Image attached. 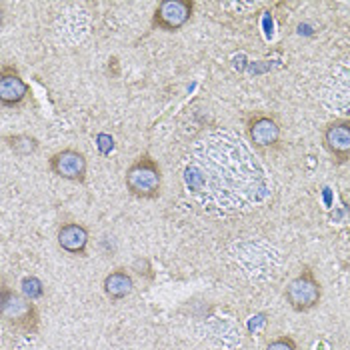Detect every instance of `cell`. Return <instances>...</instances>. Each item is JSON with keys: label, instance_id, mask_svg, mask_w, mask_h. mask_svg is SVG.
Here are the masks:
<instances>
[{"label": "cell", "instance_id": "6da1fadb", "mask_svg": "<svg viewBox=\"0 0 350 350\" xmlns=\"http://www.w3.org/2000/svg\"><path fill=\"white\" fill-rule=\"evenodd\" d=\"M126 189L131 190V194L136 198H157L161 194L162 187V174L159 164L152 161L150 157H140L135 161L124 176Z\"/></svg>", "mask_w": 350, "mask_h": 350}, {"label": "cell", "instance_id": "7a4b0ae2", "mask_svg": "<svg viewBox=\"0 0 350 350\" xmlns=\"http://www.w3.org/2000/svg\"><path fill=\"white\" fill-rule=\"evenodd\" d=\"M321 297H323V288L310 270L302 272L286 286V300L298 312H306L314 308L321 302Z\"/></svg>", "mask_w": 350, "mask_h": 350}, {"label": "cell", "instance_id": "3957f363", "mask_svg": "<svg viewBox=\"0 0 350 350\" xmlns=\"http://www.w3.org/2000/svg\"><path fill=\"white\" fill-rule=\"evenodd\" d=\"M192 8H194V4L190 0H162L154 10L152 23H154V27L168 30V32L178 30L190 21Z\"/></svg>", "mask_w": 350, "mask_h": 350}, {"label": "cell", "instance_id": "277c9868", "mask_svg": "<svg viewBox=\"0 0 350 350\" xmlns=\"http://www.w3.org/2000/svg\"><path fill=\"white\" fill-rule=\"evenodd\" d=\"M51 170L62 180L84 183V178H86V157L81 150H75V148L58 150L51 159Z\"/></svg>", "mask_w": 350, "mask_h": 350}, {"label": "cell", "instance_id": "5b68a950", "mask_svg": "<svg viewBox=\"0 0 350 350\" xmlns=\"http://www.w3.org/2000/svg\"><path fill=\"white\" fill-rule=\"evenodd\" d=\"M324 148L336 162L350 161V120L340 118L324 129Z\"/></svg>", "mask_w": 350, "mask_h": 350}, {"label": "cell", "instance_id": "8992f818", "mask_svg": "<svg viewBox=\"0 0 350 350\" xmlns=\"http://www.w3.org/2000/svg\"><path fill=\"white\" fill-rule=\"evenodd\" d=\"M28 94V84L12 68H2L0 75V103L2 107H16Z\"/></svg>", "mask_w": 350, "mask_h": 350}, {"label": "cell", "instance_id": "52a82bcc", "mask_svg": "<svg viewBox=\"0 0 350 350\" xmlns=\"http://www.w3.org/2000/svg\"><path fill=\"white\" fill-rule=\"evenodd\" d=\"M248 138L258 148H270L280 140V126L270 116H256L248 122Z\"/></svg>", "mask_w": 350, "mask_h": 350}, {"label": "cell", "instance_id": "ba28073f", "mask_svg": "<svg viewBox=\"0 0 350 350\" xmlns=\"http://www.w3.org/2000/svg\"><path fill=\"white\" fill-rule=\"evenodd\" d=\"M58 244L66 252L82 254L86 250V244H88V230L82 224H77V222L64 224L58 230Z\"/></svg>", "mask_w": 350, "mask_h": 350}, {"label": "cell", "instance_id": "9c48e42d", "mask_svg": "<svg viewBox=\"0 0 350 350\" xmlns=\"http://www.w3.org/2000/svg\"><path fill=\"white\" fill-rule=\"evenodd\" d=\"M105 293H107V297L114 298V300L129 297L133 293V278L122 270L108 274L105 278Z\"/></svg>", "mask_w": 350, "mask_h": 350}, {"label": "cell", "instance_id": "30bf717a", "mask_svg": "<svg viewBox=\"0 0 350 350\" xmlns=\"http://www.w3.org/2000/svg\"><path fill=\"white\" fill-rule=\"evenodd\" d=\"M6 144H8V148H10L14 154H18V157H28V154H32V152L38 150V140L30 135L8 136V138H6Z\"/></svg>", "mask_w": 350, "mask_h": 350}, {"label": "cell", "instance_id": "8fae6325", "mask_svg": "<svg viewBox=\"0 0 350 350\" xmlns=\"http://www.w3.org/2000/svg\"><path fill=\"white\" fill-rule=\"evenodd\" d=\"M23 293H25V297H27L28 300L40 298L42 297V293H44L42 282H40L38 278H34V276H27V278L23 280Z\"/></svg>", "mask_w": 350, "mask_h": 350}, {"label": "cell", "instance_id": "7c38bea8", "mask_svg": "<svg viewBox=\"0 0 350 350\" xmlns=\"http://www.w3.org/2000/svg\"><path fill=\"white\" fill-rule=\"evenodd\" d=\"M267 350H297V345L293 338H276L267 347Z\"/></svg>", "mask_w": 350, "mask_h": 350}, {"label": "cell", "instance_id": "4fadbf2b", "mask_svg": "<svg viewBox=\"0 0 350 350\" xmlns=\"http://www.w3.org/2000/svg\"><path fill=\"white\" fill-rule=\"evenodd\" d=\"M112 146H114L112 136L98 135V148H100V152H103V154H108V152L112 150Z\"/></svg>", "mask_w": 350, "mask_h": 350}]
</instances>
